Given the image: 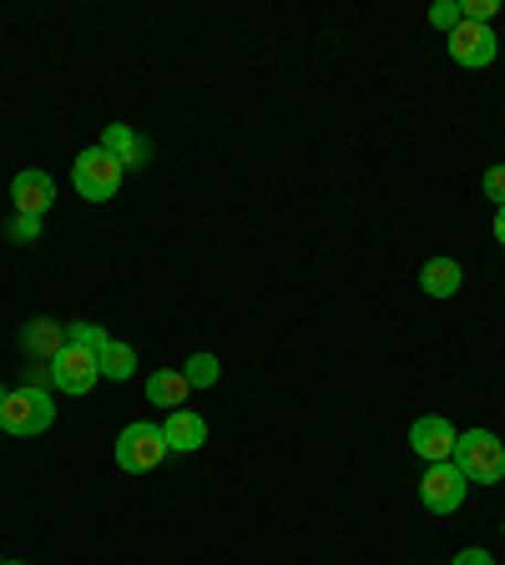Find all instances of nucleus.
I'll return each instance as SVG.
<instances>
[{"instance_id":"nucleus-1","label":"nucleus","mask_w":505,"mask_h":565,"mask_svg":"<svg viewBox=\"0 0 505 565\" xmlns=\"http://www.w3.org/2000/svg\"><path fill=\"white\" fill-rule=\"evenodd\" d=\"M51 419H56V404H51V394L41 384H25V388L6 394V409H0V429H6V435L35 439L51 429Z\"/></svg>"},{"instance_id":"nucleus-2","label":"nucleus","mask_w":505,"mask_h":565,"mask_svg":"<svg viewBox=\"0 0 505 565\" xmlns=\"http://www.w3.org/2000/svg\"><path fill=\"white\" fill-rule=\"evenodd\" d=\"M455 470L471 484H501L505 480V445L491 429H465L455 439Z\"/></svg>"},{"instance_id":"nucleus-3","label":"nucleus","mask_w":505,"mask_h":565,"mask_svg":"<svg viewBox=\"0 0 505 565\" xmlns=\"http://www.w3.org/2000/svg\"><path fill=\"white\" fill-rule=\"evenodd\" d=\"M71 188L82 192L86 202H112L122 188V162L106 147H86L76 162H71Z\"/></svg>"},{"instance_id":"nucleus-4","label":"nucleus","mask_w":505,"mask_h":565,"mask_svg":"<svg viewBox=\"0 0 505 565\" xmlns=\"http://www.w3.org/2000/svg\"><path fill=\"white\" fill-rule=\"evenodd\" d=\"M167 459V435H162V424H147V419H137V424H127L117 435V465L127 475H147V470H157Z\"/></svg>"},{"instance_id":"nucleus-5","label":"nucleus","mask_w":505,"mask_h":565,"mask_svg":"<svg viewBox=\"0 0 505 565\" xmlns=\"http://www.w3.org/2000/svg\"><path fill=\"white\" fill-rule=\"evenodd\" d=\"M465 490H471V480L455 470V459H445V465H430L420 480V505L430 510V515H455L460 505H465Z\"/></svg>"},{"instance_id":"nucleus-6","label":"nucleus","mask_w":505,"mask_h":565,"mask_svg":"<svg viewBox=\"0 0 505 565\" xmlns=\"http://www.w3.org/2000/svg\"><path fill=\"white\" fill-rule=\"evenodd\" d=\"M455 424L440 419V414H424V419L410 424V449L424 459V465H445V459H455Z\"/></svg>"},{"instance_id":"nucleus-7","label":"nucleus","mask_w":505,"mask_h":565,"mask_svg":"<svg viewBox=\"0 0 505 565\" xmlns=\"http://www.w3.org/2000/svg\"><path fill=\"white\" fill-rule=\"evenodd\" d=\"M102 379V364H96V353L86 349H61L56 359H51V384L61 388V394H86V388Z\"/></svg>"},{"instance_id":"nucleus-8","label":"nucleus","mask_w":505,"mask_h":565,"mask_svg":"<svg viewBox=\"0 0 505 565\" xmlns=\"http://www.w3.org/2000/svg\"><path fill=\"white\" fill-rule=\"evenodd\" d=\"M445 41H450V56H455V66L481 71V66H491V61H495V31H491V25L460 21L455 31L445 35Z\"/></svg>"},{"instance_id":"nucleus-9","label":"nucleus","mask_w":505,"mask_h":565,"mask_svg":"<svg viewBox=\"0 0 505 565\" xmlns=\"http://www.w3.org/2000/svg\"><path fill=\"white\" fill-rule=\"evenodd\" d=\"M11 198H15V212H25V217H46L51 202H56V182H51L46 172H35V167H25V172L11 182Z\"/></svg>"},{"instance_id":"nucleus-10","label":"nucleus","mask_w":505,"mask_h":565,"mask_svg":"<svg viewBox=\"0 0 505 565\" xmlns=\"http://www.w3.org/2000/svg\"><path fill=\"white\" fill-rule=\"evenodd\" d=\"M167 435V449H177V455H192V449L208 445V419H202L198 409H172L162 424Z\"/></svg>"},{"instance_id":"nucleus-11","label":"nucleus","mask_w":505,"mask_h":565,"mask_svg":"<svg viewBox=\"0 0 505 565\" xmlns=\"http://www.w3.org/2000/svg\"><path fill=\"white\" fill-rule=\"evenodd\" d=\"M102 147L122 162V172H127V167H147V162H152V147H147V137H141V131H131V127H122V121H112V127H106Z\"/></svg>"},{"instance_id":"nucleus-12","label":"nucleus","mask_w":505,"mask_h":565,"mask_svg":"<svg viewBox=\"0 0 505 565\" xmlns=\"http://www.w3.org/2000/svg\"><path fill=\"white\" fill-rule=\"evenodd\" d=\"M21 343H25V353H31V359L51 364V359L66 349V329H61V323H51V318H31V323H25V333H21Z\"/></svg>"},{"instance_id":"nucleus-13","label":"nucleus","mask_w":505,"mask_h":565,"mask_svg":"<svg viewBox=\"0 0 505 565\" xmlns=\"http://www.w3.org/2000/svg\"><path fill=\"white\" fill-rule=\"evenodd\" d=\"M188 394H192V384L182 379V369H157V374H147V399L162 404L167 414L182 409V404H188Z\"/></svg>"},{"instance_id":"nucleus-14","label":"nucleus","mask_w":505,"mask_h":565,"mask_svg":"<svg viewBox=\"0 0 505 565\" xmlns=\"http://www.w3.org/2000/svg\"><path fill=\"white\" fill-rule=\"evenodd\" d=\"M460 282H465V273H460L455 258H430L424 263V273H420V288L430 298H455Z\"/></svg>"},{"instance_id":"nucleus-15","label":"nucleus","mask_w":505,"mask_h":565,"mask_svg":"<svg viewBox=\"0 0 505 565\" xmlns=\"http://www.w3.org/2000/svg\"><path fill=\"white\" fill-rule=\"evenodd\" d=\"M96 364H102V379H117V384H122V379L137 374V353H131V343H117V339H112V343L102 349V359H96Z\"/></svg>"},{"instance_id":"nucleus-16","label":"nucleus","mask_w":505,"mask_h":565,"mask_svg":"<svg viewBox=\"0 0 505 565\" xmlns=\"http://www.w3.org/2000/svg\"><path fill=\"white\" fill-rule=\"evenodd\" d=\"M66 343H71V349H86V353H96V359H102V349L112 343V333H106L102 323H66Z\"/></svg>"},{"instance_id":"nucleus-17","label":"nucleus","mask_w":505,"mask_h":565,"mask_svg":"<svg viewBox=\"0 0 505 565\" xmlns=\"http://www.w3.org/2000/svg\"><path fill=\"white\" fill-rule=\"evenodd\" d=\"M218 374H223V364H218L212 353H192L188 364H182V379H188L192 388H212L218 384Z\"/></svg>"},{"instance_id":"nucleus-18","label":"nucleus","mask_w":505,"mask_h":565,"mask_svg":"<svg viewBox=\"0 0 505 565\" xmlns=\"http://www.w3.org/2000/svg\"><path fill=\"white\" fill-rule=\"evenodd\" d=\"M465 21V15H460V0H440V6H430V25H440V31H455V25Z\"/></svg>"},{"instance_id":"nucleus-19","label":"nucleus","mask_w":505,"mask_h":565,"mask_svg":"<svg viewBox=\"0 0 505 565\" xmlns=\"http://www.w3.org/2000/svg\"><path fill=\"white\" fill-rule=\"evenodd\" d=\"M6 233H11L15 243H35V237H41V217H25V212H11V223H6Z\"/></svg>"},{"instance_id":"nucleus-20","label":"nucleus","mask_w":505,"mask_h":565,"mask_svg":"<svg viewBox=\"0 0 505 565\" xmlns=\"http://www.w3.org/2000/svg\"><path fill=\"white\" fill-rule=\"evenodd\" d=\"M495 11H501L495 0H460V15H465V21H475V25H491Z\"/></svg>"},{"instance_id":"nucleus-21","label":"nucleus","mask_w":505,"mask_h":565,"mask_svg":"<svg viewBox=\"0 0 505 565\" xmlns=\"http://www.w3.org/2000/svg\"><path fill=\"white\" fill-rule=\"evenodd\" d=\"M485 198L505 207V167H491V172H485Z\"/></svg>"},{"instance_id":"nucleus-22","label":"nucleus","mask_w":505,"mask_h":565,"mask_svg":"<svg viewBox=\"0 0 505 565\" xmlns=\"http://www.w3.org/2000/svg\"><path fill=\"white\" fill-rule=\"evenodd\" d=\"M450 565H495V561H491V555H485V551H460Z\"/></svg>"},{"instance_id":"nucleus-23","label":"nucleus","mask_w":505,"mask_h":565,"mask_svg":"<svg viewBox=\"0 0 505 565\" xmlns=\"http://www.w3.org/2000/svg\"><path fill=\"white\" fill-rule=\"evenodd\" d=\"M495 237H501V247H505V207H495Z\"/></svg>"},{"instance_id":"nucleus-24","label":"nucleus","mask_w":505,"mask_h":565,"mask_svg":"<svg viewBox=\"0 0 505 565\" xmlns=\"http://www.w3.org/2000/svg\"><path fill=\"white\" fill-rule=\"evenodd\" d=\"M0 409H6V388H0Z\"/></svg>"},{"instance_id":"nucleus-25","label":"nucleus","mask_w":505,"mask_h":565,"mask_svg":"<svg viewBox=\"0 0 505 565\" xmlns=\"http://www.w3.org/2000/svg\"><path fill=\"white\" fill-rule=\"evenodd\" d=\"M0 565H25V561H0Z\"/></svg>"},{"instance_id":"nucleus-26","label":"nucleus","mask_w":505,"mask_h":565,"mask_svg":"<svg viewBox=\"0 0 505 565\" xmlns=\"http://www.w3.org/2000/svg\"><path fill=\"white\" fill-rule=\"evenodd\" d=\"M0 561H6V555H0Z\"/></svg>"},{"instance_id":"nucleus-27","label":"nucleus","mask_w":505,"mask_h":565,"mask_svg":"<svg viewBox=\"0 0 505 565\" xmlns=\"http://www.w3.org/2000/svg\"><path fill=\"white\" fill-rule=\"evenodd\" d=\"M501 530H505V525H501Z\"/></svg>"}]
</instances>
